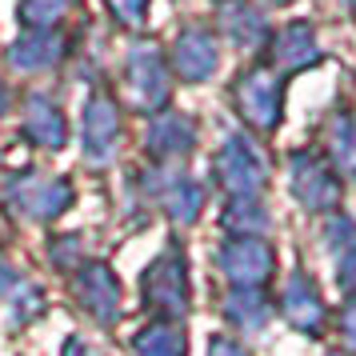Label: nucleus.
Masks as SVG:
<instances>
[{"label": "nucleus", "mask_w": 356, "mask_h": 356, "mask_svg": "<svg viewBox=\"0 0 356 356\" xmlns=\"http://www.w3.org/2000/svg\"><path fill=\"white\" fill-rule=\"evenodd\" d=\"M8 204H17L33 220H56L60 212L72 209V184L44 172H20L8 184Z\"/></svg>", "instance_id": "obj_4"}, {"label": "nucleus", "mask_w": 356, "mask_h": 356, "mask_svg": "<svg viewBox=\"0 0 356 356\" xmlns=\"http://www.w3.org/2000/svg\"><path fill=\"white\" fill-rule=\"evenodd\" d=\"M116 140H120V108H116V100L108 92L88 97V108H84V152H88V161H108Z\"/></svg>", "instance_id": "obj_8"}, {"label": "nucleus", "mask_w": 356, "mask_h": 356, "mask_svg": "<svg viewBox=\"0 0 356 356\" xmlns=\"http://www.w3.org/2000/svg\"><path fill=\"white\" fill-rule=\"evenodd\" d=\"M4 108H8V88H4V81H0V116H4Z\"/></svg>", "instance_id": "obj_26"}, {"label": "nucleus", "mask_w": 356, "mask_h": 356, "mask_svg": "<svg viewBox=\"0 0 356 356\" xmlns=\"http://www.w3.org/2000/svg\"><path fill=\"white\" fill-rule=\"evenodd\" d=\"M76 296H81V305L97 316L100 324H113L116 312H120V280L113 276L108 264H84V273L76 276Z\"/></svg>", "instance_id": "obj_9"}, {"label": "nucleus", "mask_w": 356, "mask_h": 356, "mask_svg": "<svg viewBox=\"0 0 356 356\" xmlns=\"http://www.w3.org/2000/svg\"><path fill=\"white\" fill-rule=\"evenodd\" d=\"M220 29L225 36H232L236 44H257L264 36V17H260L252 4H241V0H228L220 8Z\"/></svg>", "instance_id": "obj_20"}, {"label": "nucleus", "mask_w": 356, "mask_h": 356, "mask_svg": "<svg viewBox=\"0 0 356 356\" xmlns=\"http://www.w3.org/2000/svg\"><path fill=\"white\" fill-rule=\"evenodd\" d=\"M209 356H244V348L236 344V340H228V337H212Z\"/></svg>", "instance_id": "obj_24"}, {"label": "nucleus", "mask_w": 356, "mask_h": 356, "mask_svg": "<svg viewBox=\"0 0 356 356\" xmlns=\"http://www.w3.org/2000/svg\"><path fill=\"white\" fill-rule=\"evenodd\" d=\"M212 172H216V184H220L232 200H241V196H260L264 180H268V168L260 161V152L252 148L248 136H241V132H232L225 145H220Z\"/></svg>", "instance_id": "obj_1"}, {"label": "nucleus", "mask_w": 356, "mask_h": 356, "mask_svg": "<svg viewBox=\"0 0 356 356\" xmlns=\"http://www.w3.org/2000/svg\"><path fill=\"white\" fill-rule=\"evenodd\" d=\"M108 8H113L116 24H124V29H140L148 17V0H108Z\"/></svg>", "instance_id": "obj_22"}, {"label": "nucleus", "mask_w": 356, "mask_h": 356, "mask_svg": "<svg viewBox=\"0 0 356 356\" xmlns=\"http://www.w3.org/2000/svg\"><path fill=\"white\" fill-rule=\"evenodd\" d=\"M280 308H284V321H289L292 328H300V332H321L324 296H321V289H316V280H312L305 268H296V273L289 276Z\"/></svg>", "instance_id": "obj_10"}, {"label": "nucleus", "mask_w": 356, "mask_h": 356, "mask_svg": "<svg viewBox=\"0 0 356 356\" xmlns=\"http://www.w3.org/2000/svg\"><path fill=\"white\" fill-rule=\"evenodd\" d=\"M276 4H280V0H276Z\"/></svg>", "instance_id": "obj_28"}, {"label": "nucleus", "mask_w": 356, "mask_h": 356, "mask_svg": "<svg viewBox=\"0 0 356 356\" xmlns=\"http://www.w3.org/2000/svg\"><path fill=\"white\" fill-rule=\"evenodd\" d=\"M156 196H161L164 212H168L177 225H193L196 216H200V209H204V193L196 188L193 180H184V177H177L172 184H164Z\"/></svg>", "instance_id": "obj_19"}, {"label": "nucleus", "mask_w": 356, "mask_h": 356, "mask_svg": "<svg viewBox=\"0 0 356 356\" xmlns=\"http://www.w3.org/2000/svg\"><path fill=\"white\" fill-rule=\"evenodd\" d=\"M340 324H344V337H348V348H356V292L344 300V312H340Z\"/></svg>", "instance_id": "obj_23"}, {"label": "nucleus", "mask_w": 356, "mask_h": 356, "mask_svg": "<svg viewBox=\"0 0 356 356\" xmlns=\"http://www.w3.org/2000/svg\"><path fill=\"white\" fill-rule=\"evenodd\" d=\"M72 0H20V20L33 24V29H49L68 13Z\"/></svg>", "instance_id": "obj_21"}, {"label": "nucleus", "mask_w": 356, "mask_h": 356, "mask_svg": "<svg viewBox=\"0 0 356 356\" xmlns=\"http://www.w3.org/2000/svg\"><path fill=\"white\" fill-rule=\"evenodd\" d=\"M216 268L236 289H257L273 276V248L260 236H232L216 248Z\"/></svg>", "instance_id": "obj_5"}, {"label": "nucleus", "mask_w": 356, "mask_h": 356, "mask_svg": "<svg viewBox=\"0 0 356 356\" xmlns=\"http://www.w3.org/2000/svg\"><path fill=\"white\" fill-rule=\"evenodd\" d=\"M145 300L156 312H164L168 321H180L188 312V268L177 248H168L164 257H156L145 268Z\"/></svg>", "instance_id": "obj_3"}, {"label": "nucleus", "mask_w": 356, "mask_h": 356, "mask_svg": "<svg viewBox=\"0 0 356 356\" xmlns=\"http://www.w3.org/2000/svg\"><path fill=\"white\" fill-rule=\"evenodd\" d=\"M65 56V40L56 33H33V36H20L17 44L8 49V65L24 68V72H49L56 60Z\"/></svg>", "instance_id": "obj_14"}, {"label": "nucleus", "mask_w": 356, "mask_h": 356, "mask_svg": "<svg viewBox=\"0 0 356 356\" xmlns=\"http://www.w3.org/2000/svg\"><path fill=\"white\" fill-rule=\"evenodd\" d=\"M225 316H228V324H236L244 332H264V324H268V300L257 289H232L225 296Z\"/></svg>", "instance_id": "obj_16"}, {"label": "nucleus", "mask_w": 356, "mask_h": 356, "mask_svg": "<svg viewBox=\"0 0 356 356\" xmlns=\"http://www.w3.org/2000/svg\"><path fill=\"white\" fill-rule=\"evenodd\" d=\"M328 356H344V353H328Z\"/></svg>", "instance_id": "obj_27"}, {"label": "nucleus", "mask_w": 356, "mask_h": 356, "mask_svg": "<svg viewBox=\"0 0 356 356\" xmlns=\"http://www.w3.org/2000/svg\"><path fill=\"white\" fill-rule=\"evenodd\" d=\"M168 68L161 60V49L156 44H132L129 52V100L136 108H148L156 113L168 104Z\"/></svg>", "instance_id": "obj_6"}, {"label": "nucleus", "mask_w": 356, "mask_h": 356, "mask_svg": "<svg viewBox=\"0 0 356 356\" xmlns=\"http://www.w3.org/2000/svg\"><path fill=\"white\" fill-rule=\"evenodd\" d=\"M65 356H92V348L84 344L81 337H68V344H65Z\"/></svg>", "instance_id": "obj_25"}, {"label": "nucleus", "mask_w": 356, "mask_h": 356, "mask_svg": "<svg viewBox=\"0 0 356 356\" xmlns=\"http://www.w3.org/2000/svg\"><path fill=\"white\" fill-rule=\"evenodd\" d=\"M232 100H236V108H241L244 120L257 132H276L280 116H284V88H280V76L260 72V68H248V72L236 76Z\"/></svg>", "instance_id": "obj_2"}, {"label": "nucleus", "mask_w": 356, "mask_h": 356, "mask_svg": "<svg viewBox=\"0 0 356 356\" xmlns=\"http://www.w3.org/2000/svg\"><path fill=\"white\" fill-rule=\"evenodd\" d=\"M273 60H276V68H280V72H300V68L316 65V60H321V44H316L312 24L296 20V24H289L284 33H276Z\"/></svg>", "instance_id": "obj_12"}, {"label": "nucleus", "mask_w": 356, "mask_h": 356, "mask_svg": "<svg viewBox=\"0 0 356 356\" xmlns=\"http://www.w3.org/2000/svg\"><path fill=\"white\" fill-rule=\"evenodd\" d=\"M24 132H29V140L40 148H65L68 140V124H65V113L52 104L49 97H29L24 104Z\"/></svg>", "instance_id": "obj_13"}, {"label": "nucleus", "mask_w": 356, "mask_h": 356, "mask_svg": "<svg viewBox=\"0 0 356 356\" xmlns=\"http://www.w3.org/2000/svg\"><path fill=\"white\" fill-rule=\"evenodd\" d=\"M289 161H292V196H296L308 212L337 209L340 184H337V177H332V168H328L316 152H308V148L292 152Z\"/></svg>", "instance_id": "obj_7"}, {"label": "nucleus", "mask_w": 356, "mask_h": 356, "mask_svg": "<svg viewBox=\"0 0 356 356\" xmlns=\"http://www.w3.org/2000/svg\"><path fill=\"white\" fill-rule=\"evenodd\" d=\"M324 140H328V156L356 177V116L348 108H337L324 124Z\"/></svg>", "instance_id": "obj_18"}, {"label": "nucleus", "mask_w": 356, "mask_h": 356, "mask_svg": "<svg viewBox=\"0 0 356 356\" xmlns=\"http://www.w3.org/2000/svg\"><path fill=\"white\" fill-rule=\"evenodd\" d=\"M216 60H220V49H216V36L204 33V29H184L172 49V65L180 68V76L188 84H204L216 72Z\"/></svg>", "instance_id": "obj_11"}, {"label": "nucleus", "mask_w": 356, "mask_h": 356, "mask_svg": "<svg viewBox=\"0 0 356 356\" xmlns=\"http://www.w3.org/2000/svg\"><path fill=\"white\" fill-rule=\"evenodd\" d=\"M196 145V132H193V120H184L177 113H164L152 120V132H148V148L156 156H184L193 152Z\"/></svg>", "instance_id": "obj_15"}, {"label": "nucleus", "mask_w": 356, "mask_h": 356, "mask_svg": "<svg viewBox=\"0 0 356 356\" xmlns=\"http://www.w3.org/2000/svg\"><path fill=\"white\" fill-rule=\"evenodd\" d=\"M132 353L136 356H184L188 353V337H184V328L177 321L148 324L145 332H136Z\"/></svg>", "instance_id": "obj_17"}]
</instances>
